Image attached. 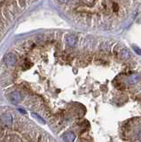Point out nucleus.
<instances>
[{"mask_svg": "<svg viewBox=\"0 0 141 142\" xmlns=\"http://www.w3.org/2000/svg\"><path fill=\"white\" fill-rule=\"evenodd\" d=\"M16 61H17V59H16V56L13 53H9L7 54L4 58V62H6V65L8 66H14L16 64Z\"/></svg>", "mask_w": 141, "mask_h": 142, "instance_id": "f03ea898", "label": "nucleus"}, {"mask_svg": "<svg viewBox=\"0 0 141 142\" xmlns=\"http://www.w3.org/2000/svg\"><path fill=\"white\" fill-rule=\"evenodd\" d=\"M139 80V75L138 74H132L128 77V83L129 84H137Z\"/></svg>", "mask_w": 141, "mask_h": 142, "instance_id": "423d86ee", "label": "nucleus"}, {"mask_svg": "<svg viewBox=\"0 0 141 142\" xmlns=\"http://www.w3.org/2000/svg\"><path fill=\"white\" fill-rule=\"evenodd\" d=\"M75 139V135L72 131H68L63 135V140L67 142H73Z\"/></svg>", "mask_w": 141, "mask_h": 142, "instance_id": "20e7f679", "label": "nucleus"}, {"mask_svg": "<svg viewBox=\"0 0 141 142\" xmlns=\"http://www.w3.org/2000/svg\"><path fill=\"white\" fill-rule=\"evenodd\" d=\"M32 116L34 117V118H36L37 120H38L39 121L40 123H42V124H45V121L43 119V118L40 116V115H38L37 114H36V113H32Z\"/></svg>", "mask_w": 141, "mask_h": 142, "instance_id": "6e6552de", "label": "nucleus"}, {"mask_svg": "<svg viewBox=\"0 0 141 142\" xmlns=\"http://www.w3.org/2000/svg\"><path fill=\"white\" fill-rule=\"evenodd\" d=\"M121 57L124 60H128L129 58L130 57V53L129 52L128 49H123L121 51Z\"/></svg>", "mask_w": 141, "mask_h": 142, "instance_id": "0eeeda50", "label": "nucleus"}, {"mask_svg": "<svg viewBox=\"0 0 141 142\" xmlns=\"http://www.w3.org/2000/svg\"><path fill=\"white\" fill-rule=\"evenodd\" d=\"M59 3H67V2H68L69 0H58Z\"/></svg>", "mask_w": 141, "mask_h": 142, "instance_id": "9d476101", "label": "nucleus"}, {"mask_svg": "<svg viewBox=\"0 0 141 142\" xmlns=\"http://www.w3.org/2000/svg\"><path fill=\"white\" fill-rule=\"evenodd\" d=\"M138 139L141 141V131H139V132L138 133Z\"/></svg>", "mask_w": 141, "mask_h": 142, "instance_id": "9b49d317", "label": "nucleus"}, {"mask_svg": "<svg viewBox=\"0 0 141 142\" xmlns=\"http://www.w3.org/2000/svg\"><path fill=\"white\" fill-rule=\"evenodd\" d=\"M132 48H133V50L135 51L136 53L138 54V55H141V49H140V48H138V47L136 46V45H133Z\"/></svg>", "mask_w": 141, "mask_h": 142, "instance_id": "1a4fd4ad", "label": "nucleus"}, {"mask_svg": "<svg viewBox=\"0 0 141 142\" xmlns=\"http://www.w3.org/2000/svg\"><path fill=\"white\" fill-rule=\"evenodd\" d=\"M67 43H68V46L70 47H75L76 45V44H77V38H76L75 36H68V37H67Z\"/></svg>", "mask_w": 141, "mask_h": 142, "instance_id": "39448f33", "label": "nucleus"}, {"mask_svg": "<svg viewBox=\"0 0 141 142\" xmlns=\"http://www.w3.org/2000/svg\"><path fill=\"white\" fill-rule=\"evenodd\" d=\"M9 99H10L11 103L14 104H19L21 100V96L20 94V92L17 91H13V92H11L10 95H9Z\"/></svg>", "mask_w": 141, "mask_h": 142, "instance_id": "f257e3e1", "label": "nucleus"}, {"mask_svg": "<svg viewBox=\"0 0 141 142\" xmlns=\"http://www.w3.org/2000/svg\"><path fill=\"white\" fill-rule=\"evenodd\" d=\"M1 121L4 125H11L13 123V117L10 114H4L1 116Z\"/></svg>", "mask_w": 141, "mask_h": 142, "instance_id": "7ed1b4c3", "label": "nucleus"}]
</instances>
